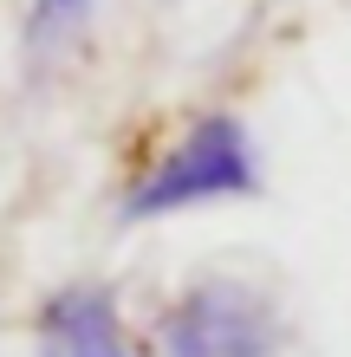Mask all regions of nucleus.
Listing matches in <instances>:
<instances>
[{"mask_svg":"<svg viewBox=\"0 0 351 357\" xmlns=\"http://www.w3.org/2000/svg\"><path fill=\"white\" fill-rule=\"evenodd\" d=\"M247 188H254V150H247V130H241L234 117H202V123H189V130H182L170 150L130 182L124 215H130V221H156V215H176V208L247 195Z\"/></svg>","mask_w":351,"mask_h":357,"instance_id":"obj_1","label":"nucleus"},{"mask_svg":"<svg viewBox=\"0 0 351 357\" xmlns=\"http://www.w3.org/2000/svg\"><path fill=\"white\" fill-rule=\"evenodd\" d=\"M156 351L163 357H274L280 351V319L254 286L202 280L163 312Z\"/></svg>","mask_w":351,"mask_h":357,"instance_id":"obj_2","label":"nucleus"},{"mask_svg":"<svg viewBox=\"0 0 351 357\" xmlns=\"http://www.w3.org/2000/svg\"><path fill=\"white\" fill-rule=\"evenodd\" d=\"M39 338L52 357H78V351H111L117 344V299L105 286H59L39 305Z\"/></svg>","mask_w":351,"mask_h":357,"instance_id":"obj_3","label":"nucleus"},{"mask_svg":"<svg viewBox=\"0 0 351 357\" xmlns=\"http://www.w3.org/2000/svg\"><path fill=\"white\" fill-rule=\"evenodd\" d=\"M98 13V0H33L27 13V52H52Z\"/></svg>","mask_w":351,"mask_h":357,"instance_id":"obj_4","label":"nucleus"},{"mask_svg":"<svg viewBox=\"0 0 351 357\" xmlns=\"http://www.w3.org/2000/svg\"><path fill=\"white\" fill-rule=\"evenodd\" d=\"M78 357H124V351H117V344H111V351H78Z\"/></svg>","mask_w":351,"mask_h":357,"instance_id":"obj_5","label":"nucleus"}]
</instances>
